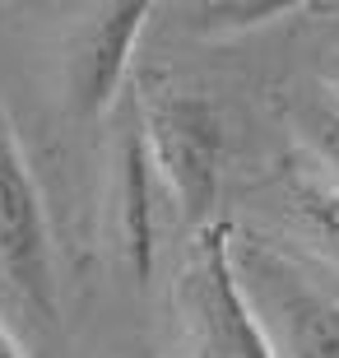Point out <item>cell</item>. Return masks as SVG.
<instances>
[{
	"label": "cell",
	"mask_w": 339,
	"mask_h": 358,
	"mask_svg": "<svg viewBox=\"0 0 339 358\" xmlns=\"http://www.w3.org/2000/svg\"><path fill=\"white\" fill-rule=\"evenodd\" d=\"M140 135H144V149H149V163H154V177L168 186L182 219H191L196 228L214 224L223 154H228L223 112L196 89L144 84Z\"/></svg>",
	"instance_id": "7a4b0ae2"
},
{
	"label": "cell",
	"mask_w": 339,
	"mask_h": 358,
	"mask_svg": "<svg viewBox=\"0 0 339 358\" xmlns=\"http://www.w3.org/2000/svg\"><path fill=\"white\" fill-rule=\"evenodd\" d=\"M326 89H330V93H335V98H339V61H335V66L326 70Z\"/></svg>",
	"instance_id": "8fae6325"
},
{
	"label": "cell",
	"mask_w": 339,
	"mask_h": 358,
	"mask_svg": "<svg viewBox=\"0 0 339 358\" xmlns=\"http://www.w3.org/2000/svg\"><path fill=\"white\" fill-rule=\"evenodd\" d=\"M288 117H293V131L307 145V154L326 168L335 191H339V98L330 89L302 93L298 103L288 107Z\"/></svg>",
	"instance_id": "ba28073f"
},
{
	"label": "cell",
	"mask_w": 339,
	"mask_h": 358,
	"mask_svg": "<svg viewBox=\"0 0 339 358\" xmlns=\"http://www.w3.org/2000/svg\"><path fill=\"white\" fill-rule=\"evenodd\" d=\"M144 24H149V5L126 0V5H103L75 33L70 61H66V93L75 117L84 121L107 117V107L117 103L121 84H126V70H131Z\"/></svg>",
	"instance_id": "277c9868"
},
{
	"label": "cell",
	"mask_w": 339,
	"mask_h": 358,
	"mask_svg": "<svg viewBox=\"0 0 339 358\" xmlns=\"http://www.w3.org/2000/svg\"><path fill=\"white\" fill-rule=\"evenodd\" d=\"M112 242L121 270L135 289L154 275V163L144 149L140 126H126L117 140V173H112Z\"/></svg>",
	"instance_id": "5b68a950"
},
{
	"label": "cell",
	"mask_w": 339,
	"mask_h": 358,
	"mask_svg": "<svg viewBox=\"0 0 339 358\" xmlns=\"http://www.w3.org/2000/svg\"><path fill=\"white\" fill-rule=\"evenodd\" d=\"M0 275L19 293V303L33 307L42 321L56 317V270L42 191L28 173L5 107H0Z\"/></svg>",
	"instance_id": "3957f363"
},
{
	"label": "cell",
	"mask_w": 339,
	"mask_h": 358,
	"mask_svg": "<svg viewBox=\"0 0 339 358\" xmlns=\"http://www.w3.org/2000/svg\"><path fill=\"white\" fill-rule=\"evenodd\" d=\"M265 312L279 321L293 358H339V307L302 289L279 266H265Z\"/></svg>",
	"instance_id": "8992f818"
},
{
	"label": "cell",
	"mask_w": 339,
	"mask_h": 358,
	"mask_svg": "<svg viewBox=\"0 0 339 358\" xmlns=\"http://www.w3.org/2000/svg\"><path fill=\"white\" fill-rule=\"evenodd\" d=\"M0 358H24V354H19V345L10 340V331H5V326H0Z\"/></svg>",
	"instance_id": "30bf717a"
},
{
	"label": "cell",
	"mask_w": 339,
	"mask_h": 358,
	"mask_svg": "<svg viewBox=\"0 0 339 358\" xmlns=\"http://www.w3.org/2000/svg\"><path fill=\"white\" fill-rule=\"evenodd\" d=\"M302 5L293 0H219V5H196V19L191 28L205 33V38H233V33H251V28H265L284 14H298Z\"/></svg>",
	"instance_id": "9c48e42d"
},
{
	"label": "cell",
	"mask_w": 339,
	"mask_h": 358,
	"mask_svg": "<svg viewBox=\"0 0 339 358\" xmlns=\"http://www.w3.org/2000/svg\"><path fill=\"white\" fill-rule=\"evenodd\" d=\"M172 303L182 321L186 358H274L270 331L242 289L233 224L214 219L196 228L172 284Z\"/></svg>",
	"instance_id": "6da1fadb"
},
{
	"label": "cell",
	"mask_w": 339,
	"mask_h": 358,
	"mask_svg": "<svg viewBox=\"0 0 339 358\" xmlns=\"http://www.w3.org/2000/svg\"><path fill=\"white\" fill-rule=\"evenodd\" d=\"M288 224L321 261L339 266V191L321 182H293L284 196Z\"/></svg>",
	"instance_id": "52a82bcc"
}]
</instances>
